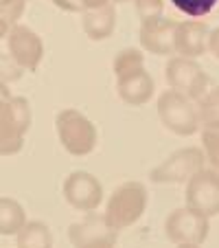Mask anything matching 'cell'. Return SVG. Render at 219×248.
Returning <instances> with one entry per match:
<instances>
[{
    "instance_id": "obj_1",
    "label": "cell",
    "mask_w": 219,
    "mask_h": 248,
    "mask_svg": "<svg viewBox=\"0 0 219 248\" xmlns=\"http://www.w3.org/2000/svg\"><path fill=\"white\" fill-rule=\"evenodd\" d=\"M31 130V106L24 97L0 101V156H14L24 147V136Z\"/></svg>"
},
{
    "instance_id": "obj_2",
    "label": "cell",
    "mask_w": 219,
    "mask_h": 248,
    "mask_svg": "<svg viewBox=\"0 0 219 248\" xmlns=\"http://www.w3.org/2000/svg\"><path fill=\"white\" fill-rule=\"evenodd\" d=\"M147 189L138 180H130L123 183L117 191L110 196L105 206V222L112 226L114 231L130 229L131 224L143 217L145 209H147Z\"/></svg>"
},
{
    "instance_id": "obj_3",
    "label": "cell",
    "mask_w": 219,
    "mask_h": 248,
    "mask_svg": "<svg viewBox=\"0 0 219 248\" xmlns=\"http://www.w3.org/2000/svg\"><path fill=\"white\" fill-rule=\"evenodd\" d=\"M55 130H57V136H59L64 150L73 156L92 154L99 143L94 123L75 108H66L61 112H57Z\"/></svg>"
},
{
    "instance_id": "obj_4",
    "label": "cell",
    "mask_w": 219,
    "mask_h": 248,
    "mask_svg": "<svg viewBox=\"0 0 219 248\" xmlns=\"http://www.w3.org/2000/svg\"><path fill=\"white\" fill-rule=\"evenodd\" d=\"M158 117L162 125L177 136H191L200 130L197 108L177 90H164L158 97Z\"/></svg>"
},
{
    "instance_id": "obj_5",
    "label": "cell",
    "mask_w": 219,
    "mask_h": 248,
    "mask_svg": "<svg viewBox=\"0 0 219 248\" xmlns=\"http://www.w3.org/2000/svg\"><path fill=\"white\" fill-rule=\"evenodd\" d=\"M206 165V154L200 147H182L173 152L164 163L149 171V180L158 185H177L189 183L200 169Z\"/></svg>"
},
{
    "instance_id": "obj_6",
    "label": "cell",
    "mask_w": 219,
    "mask_h": 248,
    "mask_svg": "<svg viewBox=\"0 0 219 248\" xmlns=\"http://www.w3.org/2000/svg\"><path fill=\"white\" fill-rule=\"evenodd\" d=\"M164 79H167L169 88L182 93L191 101H197L206 93V86H208V75L204 73V68L195 60L182 55H175L167 62Z\"/></svg>"
},
{
    "instance_id": "obj_7",
    "label": "cell",
    "mask_w": 219,
    "mask_h": 248,
    "mask_svg": "<svg viewBox=\"0 0 219 248\" xmlns=\"http://www.w3.org/2000/svg\"><path fill=\"white\" fill-rule=\"evenodd\" d=\"M208 217L193 209H175L164 220V235L173 244H202L208 237Z\"/></svg>"
},
{
    "instance_id": "obj_8",
    "label": "cell",
    "mask_w": 219,
    "mask_h": 248,
    "mask_svg": "<svg viewBox=\"0 0 219 248\" xmlns=\"http://www.w3.org/2000/svg\"><path fill=\"white\" fill-rule=\"evenodd\" d=\"M187 206L206 217L219 216V173L200 169L187 183Z\"/></svg>"
},
{
    "instance_id": "obj_9",
    "label": "cell",
    "mask_w": 219,
    "mask_h": 248,
    "mask_svg": "<svg viewBox=\"0 0 219 248\" xmlns=\"http://www.w3.org/2000/svg\"><path fill=\"white\" fill-rule=\"evenodd\" d=\"M7 48L14 62L22 70H38L40 62L44 57V42L33 29L24 27V24H15L7 33Z\"/></svg>"
},
{
    "instance_id": "obj_10",
    "label": "cell",
    "mask_w": 219,
    "mask_h": 248,
    "mask_svg": "<svg viewBox=\"0 0 219 248\" xmlns=\"http://www.w3.org/2000/svg\"><path fill=\"white\" fill-rule=\"evenodd\" d=\"M64 198L77 211H94L103 200V185L88 171H73L64 180Z\"/></svg>"
},
{
    "instance_id": "obj_11",
    "label": "cell",
    "mask_w": 219,
    "mask_h": 248,
    "mask_svg": "<svg viewBox=\"0 0 219 248\" xmlns=\"http://www.w3.org/2000/svg\"><path fill=\"white\" fill-rule=\"evenodd\" d=\"M117 233L105 217H88L68 229V239L75 248H117Z\"/></svg>"
},
{
    "instance_id": "obj_12",
    "label": "cell",
    "mask_w": 219,
    "mask_h": 248,
    "mask_svg": "<svg viewBox=\"0 0 219 248\" xmlns=\"http://www.w3.org/2000/svg\"><path fill=\"white\" fill-rule=\"evenodd\" d=\"M175 29L177 22L169 18H154L140 24V46L154 55H173L175 53Z\"/></svg>"
},
{
    "instance_id": "obj_13",
    "label": "cell",
    "mask_w": 219,
    "mask_h": 248,
    "mask_svg": "<svg viewBox=\"0 0 219 248\" xmlns=\"http://www.w3.org/2000/svg\"><path fill=\"white\" fill-rule=\"evenodd\" d=\"M208 35L210 29L202 20H184L177 22L175 29V53L182 57H195L204 55L208 51Z\"/></svg>"
},
{
    "instance_id": "obj_14",
    "label": "cell",
    "mask_w": 219,
    "mask_h": 248,
    "mask_svg": "<svg viewBox=\"0 0 219 248\" xmlns=\"http://www.w3.org/2000/svg\"><path fill=\"white\" fill-rule=\"evenodd\" d=\"M117 90L118 97L130 106H145L154 94V79L143 66V68H136L125 75H118Z\"/></svg>"
},
{
    "instance_id": "obj_15",
    "label": "cell",
    "mask_w": 219,
    "mask_h": 248,
    "mask_svg": "<svg viewBox=\"0 0 219 248\" xmlns=\"http://www.w3.org/2000/svg\"><path fill=\"white\" fill-rule=\"evenodd\" d=\"M81 27H84L86 35L94 42H101L112 35L114 27H117V9L114 5H103L97 9H86L84 18H81Z\"/></svg>"
},
{
    "instance_id": "obj_16",
    "label": "cell",
    "mask_w": 219,
    "mask_h": 248,
    "mask_svg": "<svg viewBox=\"0 0 219 248\" xmlns=\"http://www.w3.org/2000/svg\"><path fill=\"white\" fill-rule=\"evenodd\" d=\"M27 224V213L14 198H0V235H18Z\"/></svg>"
},
{
    "instance_id": "obj_17",
    "label": "cell",
    "mask_w": 219,
    "mask_h": 248,
    "mask_svg": "<svg viewBox=\"0 0 219 248\" xmlns=\"http://www.w3.org/2000/svg\"><path fill=\"white\" fill-rule=\"evenodd\" d=\"M18 248H53V235L44 222H27L18 233Z\"/></svg>"
},
{
    "instance_id": "obj_18",
    "label": "cell",
    "mask_w": 219,
    "mask_h": 248,
    "mask_svg": "<svg viewBox=\"0 0 219 248\" xmlns=\"http://www.w3.org/2000/svg\"><path fill=\"white\" fill-rule=\"evenodd\" d=\"M197 117L200 125L204 127H219V86L213 90H206L197 99Z\"/></svg>"
},
{
    "instance_id": "obj_19",
    "label": "cell",
    "mask_w": 219,
    "mask_h": 248,
    "mask_svg": "<svg viewBox=\"0 0 219 248\" xmlns=\"http://www.w3.org/2000/svg\"><path fill=\"white\" fill-rule=\"evenodd\" d=\"M114 75H125V73H131L136 68H143L145 66V55L138 51V48H123L117 57H114Z\"/></svg>"
},
{
    "instance_id": "obj_20",
    "label": "cell",
    "mask_w": 219,
    "mask_h": 248,
    "mask_svg": "<svg viewBox=\"0 0 219 248\" xmlns=\"http://www.w3.org/2000/svg\"><path fill=\"white\" fill-rule=\"evenodd\" d=\"M173 7L189 18H204L215 9L217 0H171Z\"/></svg>"
},
{
    "instance_id": "obj_21",
    "label": "cell",
    "mask_w": 219,
    "mask_h": 248,
    "mask_svg": "<svg viewBox=\"0 0 219 248\" xmlns=\"http://www.w3.org/2000/svg\"><path fill=\"white\" fill-rule=\"evenodd\" d=\"M24 5H27V0H0V20L9 29L15 27L24 14Z\"/></svg>"
},
{
    "instance_id": "obj_22",
    "label": "cell",
    "mask_w": 219,
    "mask_h": 248,
    "mask_svg": "<svg viewBox=\"0 0 219 248\" xmlns=\"http://www.w3.org/2000/svg\"><path fill=\"white\" fill-rule=\"evenodd\" d=\"M202 145H204L206 160L217 165L219 163V127H204V132H202Z\"/></svg>"
},
{
    "instance_id": "obj_23",
    "label": "cell",
    "mask_w": 219,
    "mask_h": 248,
    "mask_svg": "<svg viewBox=\"0 0 219 248\" xmlns=\"http://www.w3.org/2000/svg\"><path fill=\"white\" fill-rule=\"evenodd\" d=\"M134 7L140 22H147V20H154L162 16L164 0H134Z\"/></svg>"
},
{
    "instance_id": "obj_24",
    "label": "cell",
    "mask_w": 219,
    "mask_h": 248,
    "mask_svg": "<svg viewBox=\"0 0 219 248\" xmlns=\"http://www.w3.org/2000/svg\"><path fill=\"white\" fill-rule=\"evenodd\" d=\"M22 73L24 70L15 64L9 53H0V81H7V84L18 81L22 77Z\"/></svg>"
},
{
    "instance_id": "obj_25",
    "label": "cell",
    "mask_w": 219,
    "mask_h": 248,
    "mask_svg": "<svg viewBox=\"0 0 219 248\" xmlns=\"http://www.w3.org/2000/svg\"><path fill=\"white\" fill-rule=\"evenodd\" d=\"M55 2V7H59V9L64 11H70V14H84V5H81V0H53Z\"/></svg>"
},
{
    "instance_id": "obj_26",
    "label": "cell",
    "mask_w": 219,
    "mask_h": 248,
    "mask_svg": "<svg viewBox=\"0 0 219 248\" xmlns=\"http://www.w3.org/2000/svg\"><path fill=\"white\" fill-rule=\"evenodd\" d=\"M208 51L219 60V27L213 29V31H210V35H208Z\"/></svg>"
},
{
    "instance_id": "obj_27",
    "label": "cell",
    "mask_w": 219,
    "mask_h": 248,
    "mask_svg": "<svg viewBox=\"0 0 219 248\" xmlns=\"http://www.w3.org/2000/svg\"><path fill=\"white\" fill-rule=\"evenodd\" d=\"M81 5H84V11H86V9H97V7L110 5V0H81Z\"/></svg>"
},
{
    "instance_id": "obj_28",
    "label": "cell",
    "mask_w": 219,
    "mask_h": 248,
    "mask_svg": "<svg viewBox=\"0 0 219 248\" xmlns=\"http://www.w3.org/2000/svg\"><path fill=\"white\" fill-rule=\"evenodd\" d=\"M7 33H9V27H7V24H5V22H2V20H0V40L5 38Z\"/></svg>"
},
{
    "instance_id": "obj_29",
    "label": "cell",
    "mask_w": 219,
    "mask_h": 248,
    "mask_svg": "<svg viewBox=\"0 0 219 248\" xmlns=\"http://www.w3.org/2000/svg\"><path fill=\"white\" fill-rule=\"evenodd\" d=\"M177 248H200V244H177Z\"/></svg>"
},
{
    "instance_id": "obj_30",
    "label": "cell",
    "mask_w": 219,
    "mask_h": 248,
    "mask_svg": "<svg viewBox=\"0 0 219 248\" xmlns=\"http://www.w3.org/2000/svg\"><path fill=\"white\" fill-rule=\"evenodd\" d=\"M114 2H131V0H114Z\"/></svg>"
},
{
    "instance_id": "obj_31",
    "label": "cell",
    "mask_w": 219,
    "mask_h": 248,
    "mask_svg": "<svg viewBox=\"0 0 219 248\" xmlns=\"http://www.w3.org/2000/svg\"><path fill=\"white\" fill-rule=\"evenodd\" d=\"M215 169H217V173H219V163H217V165H215Z\"/></svg>"
}]
</instances>
